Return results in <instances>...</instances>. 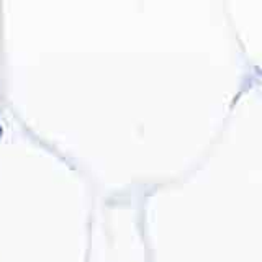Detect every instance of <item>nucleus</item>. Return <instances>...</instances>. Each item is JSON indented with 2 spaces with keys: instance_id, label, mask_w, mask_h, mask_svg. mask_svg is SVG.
<instances>
[{
  "instance_id": "1",
  "label": "nucleus",
  "mask_w": 262,
  "mask_h": 262,
  "mask_svg": "<svg viewBox=\"0 0 262 262\" xmlns=\"http://www.w3.org/2000/svg\"><path fill=\"white\" fill-rule=\"evenodd\" d=\"M0 136H2V128H0Z\"/></svg>"
}]
</instances>
